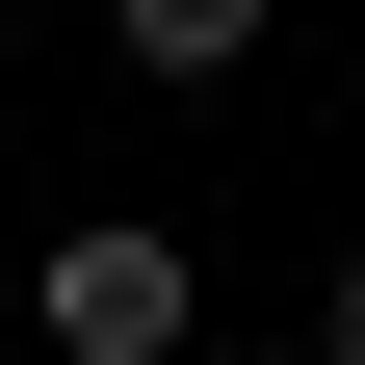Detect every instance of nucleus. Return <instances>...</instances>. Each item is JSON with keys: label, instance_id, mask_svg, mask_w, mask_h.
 <instances>
[{"label": "nucleus", "instance_id": "obj_3", "mask_svg": "<svg viewBox=\"0 0 365 365\" xmlns=\"http://www.w3.org/2000/svg\"><path fill=\"white\" fill-rule=\"evenodd\" d=\"M313 339H339V365H365V261H339V313H313Z\"/></svg>", "mask_w": 365, "mask_h": 365}, {"label": "nucleus", "instance_id": "obj_1", "mask_svg": "<svg viewBox=\"0 0 365 365\" xmlns=\"http://www.w3.org/2000/svg\"><path fill=\"white\" fill-rule=\"evenodd\" d=\"M26 313H53V365H182V235H130V209H105V235H53V287H26Z\"/></svg>", "mask_w": 365, "mask_h": 365}, {"label": "nucleus", "instance_id": "obj_2", "mask_svg": "<svg viewBox=\"0 0 365 365\" xmlns=\"http://www.w3.org/2000/svg\"><path fill=\"white\" fill-rule=\"evenodd\" d=\"M261 53V0H130V78H235Z\"/></svg>", "mask_w": 365, "mask_h": 365}]
</instances>
